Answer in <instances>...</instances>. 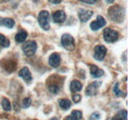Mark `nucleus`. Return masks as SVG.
Here are the masks:
<instances>
[{"instance_id":"nucleus-1","label":"nucleus","mask_w":128,"mask_h":120,"mask_svg":"<svg viewBox=\"0 0 128 120\" xmlns=\"http://www.w3.org/2000/svg\"><path fill=\"white\" fill-rule=\"evenodd\" d=\"M108 14L112 21L118 23H121L124 20L126 11H125V9L122 6L115 4L111 6L108 9Z\"/></svg>"},{"instance_id":"nucleus-27","label":"nucleus","mask_w":128,"mask_h":120,"mask_svg":"<svg viewBox=\"0 0 128 120\" xmlns=\"http://www.w3.org/2000/svg\"><path fill=\"white\" fill-rule=\"evenodd\" d=\"M62 1L63 0H49V1L52 4H60Z\"/></svg>"},{"instance_id":"nucleus-19","label":"nucleus","mask_w":128,"mask_h":120,"mask_svg":"<svg viewBox=\"0 0 128 120\" xmlns=\"http://www.w3.org/2000/svg\"><path fill=\"white\" fill-rule=\"evenodd\" d=\"M10 40L6 38L4 35L0 34V46L4 48H8L10 46Z\"/></svg>"},{"instance_id":"nucleus-17","label":"nucleus","mask_w":128,"mask_h":120,"mask_svg":"<svg viewBox=\"0 0 128 120\" xmlns=\"http://www.w3.org/2000/svg\"><path fill=\"white\" fill-rule=\"evenodd\" d=\"M112 120H127V111L125 110L120 111L112 118Z\"/></svg>"},{"instance_id":"nucleus-2","label":"nucleus","mask_w":128,"mask_h":120,"mask_svg":"<svg viewBox=\"0 0 128 120\" xmlns=\"http://www.w3.org/2000/svg\"><path fill=\"white\" fill-rule=\"evenodd\" d=\"M38 21L39 24L42 30L48 31L50 28L49 22V12L47 11H42L39 13L38 17Z\"/></svg>"},{"instance_id":"nucleus-24","label":"nucleus","mask_w":128,"mask_h":120,"mask_svg":"<svg viewBox=\"0 0 128 120\" xmlns=\"http://www.w3.org/2000/svg\"><path fill=\"white\" fill-rule=\"evenodd\" d=\"M101 118V114L98 112H95L91 115L90 120H99Z\"/></svg>"},{"instance_id":"nucleus-30","label":"nucleus","mask_w":128,"mask_h":120,"mask_svg":"<svg viewBox=\"0 0 128 120\" xmlns=\"http://www.w3.org/2000/svg\"><path fill=\"white\" fill-rule=\"evenodd\" d=\"M11 1V0H0V1H1V2H8V1Z\"/></svg>"},{"instance_id":"nucleus-4","label":"nucleus","mask_w":128,"mask_h":120,"mask_svg":"<svg viewBox=\"0 0 128 120\" xmlns=\"http://www.w3.org/2000/svg\"><path fill=\"white\" fill-rule=\"evenodd\" d=\"M104 39L107 42H114L118 40L119 34L116 31L111 29L105 28L103 31Z\"/></svg>"},{"instance_id":"nucleus-15","label":"nucleus","mask_w":128,"mask_h":120,"mask_svg":"<svg viewBox=\"0 0 128 120\" xmlns=\"http://www.w3.org/2000/svg\"><path fill=\"white\" fill-rule=\"evenodd\" d=\"M27 36L28 34L26 31H24V30H21L15 36V40L18 43H21L25 41V40L27 38Z\"/></svg>"},{"instance_id":"nucleus-28","label":"nucleus","mask_w":128,"mask_h":120,"mask_svg":"<svg viewBox=\"0 0 128 120\" xmlns=\"http://www.w3.org/2000/svg\"><path fill=\"white\" fill-rule=\"evenodd\" d=\"M108 3H112L115 0H105Z\"/></svg>"},{"instance_id":"nucleus-23","label":"nucleus","mask_w":128,"mask_h":120,"mask_svg":"<svg viewBox=\"0 0 128 120\" xmlns=\"http://www.w3.org/2000/svg\"><path fill=\"white\" fill-rule=\"evenodd\" d=\"M31 104V100L30 98H25L22 102V107L26 109L30 106Z\"/></svg>"},{"instance_id":"nucleus-31","label":"nucleus","mask_w":128,"mask_h":120,"mask_svg":"<svg viewBox=\"0 0 128 120\" xmlns=\"http://www.w3.org/2000/svg\"></svg>"},{"instance_id":"nucleus-26","label":"nucleus","mask_w":128,"mask_h":120,"mask_svg":"<svg viewBox=\"0 0 128 120\" xmlns=\"http://www.w3.org/2000/svg\"><path fill=\"white\" fill-rule=\"evenodd\" d=\"M98 0H80V1L84 2V3L89 4H94L96 3Z\"/></svg>"},{"instance_id":"nucleus-16","label":"nucleus","mask_w":128,"mask_h":120,"mask_svg":"<svg viewBox=\"0 0 128 120\" xmlns=\"http://www.w3.org/2000/svg\"><path fill=\"white\" fill-rule=\"evenodd\" d=\"M70 89L72 92H78V91H81L82 89V84L80 81L77 80H73L71 81V84H70Z\"/></svg>"},{"instance_id":"nucleus-11","label":"nucleus","mask_w":128,"mask_h":120,"mask_svg":"<svg viewBox=\"0 0 128 120\" xmlns=\"http://www.w3.org/2000/svg\"><path fill=\"white\" fill-rule=\"evenodd\" d=\"M66 13L64 11H62V10L56 11V12L52 14V19H53L54 21L55 22H58V23L63 22L66 20Z\"/></svg>"},{"instance_id":"nucleus-18","label":"nucleus","mask_w":128,"mask_h":120,"mask_svg":"<svg viewBox=\"0 0 128 120\" xmlns=\"http://www.w3.org/2000/svg\"><path fill=\"white\" fill-rule=\"evenodd\" d=\"M59 104L60 108L63 110H68L70 108L71 106V102L70 100L68 99H64V100H60L59 101Z\"/></svg>"},{"instance_id":"nucleus-21","label":"nucleus","mask_w":128,"mask_h":120,"mask_svg":"<svg viewBox=\"0 0 128 120\" xmlns=\"http://www.w3.org/2000/svg\"><path fill=\"white\" fill-rule=\"evenodd\" d=\"M70 116L72 117L73 120H80L82 118V112H81V111H78V110H74L71 112Z\"/></svg>"},{"instance_id":"nucleus-8","label":"nucleus","mask_w":128,"mask_h":120,"mask_svg":"<svg viewBox=\"0 0 128 120\" xmlns=\"http://www.w3.org/2000/svg\"><path fill=\"white\" fill-rule=\"evenodd\" d=\"M106 24V21L102 16L98 15L96 18V20L92 21L90 24L91 29L93 31H97L99 29L101 28Z\"/></svg>"},{"instance_id":"nucleus-6","label":"nucleus","mask_w":128,"mask_h":120,"mask_svg":"<svg viewBox=\"0 0 128 120\" xmlns=\"http://www.w3.org/2000/svg\"><path fill=\"white\" fill-rule=\"evenodd\" d=\"M107 52V49L103 45H98L94 48V58L97 61H102L104 58Z\"/></svg>"},{"instance_id":"nucleus-10","label":"nucleus","mask_w":128,"mask_h":120,"mask_svg":"<svg viewBox=\"0 0 128 120\" xmlns=\"http://www.w3.org/2000/svg\"><path fill=\"white\" fill-rule=\"evenodd\" d=\"M18 76L22 78L24 80V81L28 83V82H31L32 81V76L30 72V70L27 67H24L19 71Z\"/></svg>"},{"instance_id":"nucleus-29","label":"nucleus","mask_w":128,"mask_h":120,"mask_svg":"<svg viewBox=\"0 0 128 120\" xmlns=\"http://www.w3.org/2000/svg\"><path fill=\"white\" fill-rule=\"evenodd\" d=\"M50 120H58V119L56 117H53V118H52L50 119Z\"/></svg>"},{"instance_id":"nucleus-9","label":"nucleus","mask_w":128,"mask_h":120,"mask_svg":"<svg viewBox=\"0 0 128 120\" xmlns=\"http://www.w3.org/2000/svg\"><path fill=\"white\" fill-rule=\"evenodd\" d=\"M93 14V12L90 10L80 9L78 11V17L81 22H87Z\"/></svg>"},{"instance_id":"nucleus-5","label":"nucleus","mask_w":128,"mask_h":120,"mask_svg":"<svg viewBox=\"0 0 128 120\" xmlns=\"http://www.w3.org/2000/svg\"><path fill=\"white\" fill-rule=\"evenodd\" d=\"M22 50L26 56H31L36 52L37 50V44L33 41H28L22 45Z\"/></svg>"},{"instance_id":"nucleus-20","label":"nucleus","mask_w":128,"mask_h":120,"mask_svg":"<svg viewBox=\"0 0 128 120\" xmlns=\"http://www.w3.org/2000/svg\"><path fill=\"white\" fill-rule=\"evenodd\" d=\"M119 87H120V84H119V82H117L113 88V91L114 92L115 94L117 96H126L127 94L124 93L122 91H121Z\"/></svg>"},{"instance_id":"nucleus-14","label":"nucleus","mask_w":128,"mask_h":120,"mask_svg":"<svg viewBox=\"0 0 128 120\" xmlns=\"http://www.w3.org/2000/svg\"><path fill=\"white\" fill-rule=\"evenodd\" d=\"M15 22L12 19L9 18L0 17V25L5 26L8 28H12L14 26Z\"/></svg>"},{"instance_id":"nucleus-7","label":"nucleus","mask_w":128,"mask_h":120,"mask_svg":"<svg viewBox=\"0 0 128 120\" xmlns=\"http://www.w3.org/2000/svg\"><path fill=\"white\" fill-rule=\"evenodd\" d=\"M101 82H100V81H94V82H92L86 88L85 93L88 96H95L98 94V89L101 86Z\"/></svg>"},{"instance_id":"nucleus-25","label":"nucleus","mask_w":128,"mask_h":120,"mask_svg":"<svg viewBox=\"0 0 128 120\" xmlns=\"http://www.w3.org/2000/svg\"><path fill=\"white\" fill-rule=\"evenodd\" d=\"M72 99L75 103H78V102H80V101H81V96L80 94H74L72 96Z\"/></svg>"},{"instance_id":"nucleus-12","label":"nucleus","mask_w":128,"mask_h":120,"mask_svg":"<svg viewBox=\"0 0 128 120\" xmlns=\"http://www.w3.org/2000/svg\"><path fill=\"white\" fill-rule=\"evenodd\" d=\"M60 62H61V57L57 52L52 53L49 58V63L51 66L53 68L58 67L60 64Z\"/></svg>"},{"instance_id":"nucleus-22","label":"nucleus","mask_w":128,"mask_h":120,"mask_svg":"<svg viewBox=\"0 0 128 120\" xmlns=\"http://www.w3.org/2000/svg\"><path fill=\"white\" fill-rule=\"evenodd\" d=\"M2 107L5 111H10L11 109V103L8 99L4 98L2 101Z\"/></svg>"},{"instance_id":"nucleus-13","label":"nucleus","mask_w":128,"mask_h":120,"mask_svg":"<svg viewBox=\"0 0 128 120\" xmlns=\"http://www.w3.org/2000/svg\"><path fill=\"white\" fill-rule=\"evenodd\" d=\"M90 72L91 76L94 78H98L101 77L104 74V71L101 69L99 68L96 65H91V69H90Z\"/></svg>"},{"instance_id":"nucleus-3","label":"nucleus","mask_w":128,"mask_h":120,"mask_svg":"<svg viewBox=\"0 0 128 120\" xmlns=\"http://www.w3.org/2000/svg\"><path fill=\"white\" fill-rule=\"evenodd\" d=\"M61 44L68 51H72L74 49V40L71 35L64 34L61 37Z\"/></svg>"}]
</instances>
